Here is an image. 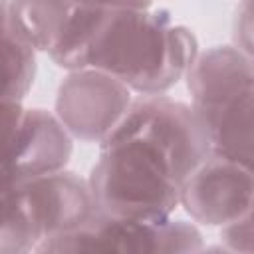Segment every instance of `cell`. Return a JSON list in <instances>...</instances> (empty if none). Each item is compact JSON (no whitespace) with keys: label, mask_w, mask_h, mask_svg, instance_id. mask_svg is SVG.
I'll use <instances>...</instances> for the list:
<instances>
[{"label":"cell","mask_w":254,"mask_h":254,"mask_svg":"<svg viewBox=\"0 0 254 254\" xmlns=\"http://www.w3.org/2000/svg\"><path fill=\"white\" fill-rule=\"evenodd\" d=\"M36 250V236L28 218L22 181L0 167V254Z\"/></svg>","instance_id":"cell-12"},{"label":"cell","mask_w":254,"mask_h":254,"mask_svg":"<svg viewBox=\"0 0 254 254\" xmlns=\"http://www.w3.org/2000/svg\"><path fill=\"white\" fill-rule=\"evenodd\" d=\"M8 24V0H0V26Z\"/></svg>","instance_id":"cell-17"},{"label":"cell","mask_w":254,"mask_h":254,"mask_svg":"<svg viewBox=\"0 0 254 254\" xmlns=\"http://www.w3.org/2000/svg\"><path fill=\"white\" fill-rule=\"evenodd\" d=\"M111 133L141 137L171 161L181 183L208 157L210 145L192 107L163 93L131 99Z\"/></svg>","instance_id":"cell-5"},{"label":"cell","mask_w":254,"mask_h":254,"mask_svg":"<svg viewBox=\"0 0 254 254\" xmlns=\"http://www.w3.org/2000/svg\"><path fill=\"white\" fill-rule=\"evenodd\" d=\"M252 212L220 226V242L230 252L250 254L252 252Z\"/></svg>","instance_id":"cell-15"},{"label":"cell","mask_w":254,"mask_h":254,"mask_svg":"<svg viewBox=\"0 0 254 254\" xmlns=\"http://www.w3.org/2000/svg\"><path fill=\"white\" fill-rule=\"evenodd\" d=\"M22 101H0V167L6 169L24 117Z\"/></svg>","instance_id":"cell-14"},{"label":"cell","mask_w":254,"mask_h":254,"mask_svg":"<svg viewBox=\"0 0 254 254\" xmlns=\"http://www.w3.org/2000/svg\"><path fill=\"white\" fill-rule=\"evenodd\" d=\"M190 107L200 121L210 153L252 165L254 64L234 46L198 52L185 73Z\"/></svg>","instance_id":"cell-3"},{"label":"cell","mask_w":254,"mask_h":254,"mask_svg":"<svg viewBox=\"0 0 254 254\" xmlns=\"http://www.w3.org/2000/svg\"><path fill=\"white\" fill-rule=\"evenodd\" d=\"M131 99V89L113 75L93 67L71 69L58 87L54 115L73 139L101 143Z\"/></svg>","instance_id":"cell-6"},{"label":"cell","mask_w":254,"mask_h":254,"mask_svg":"<svg viewBox=\"0 0 254 254\" xmlns=\"http://www.w3.org/2000/svg\"><path fill=\"white\" fill-rule=\"evenodd\" d=\"M73 0H8V26L36 52H50Z\"/></svg>","instance_id":"cell-10"},{"label":"cell","mask_w":254,"mask_h":254,"mask_svg":"<svg viewBox=\"0 0 254 254\" xmlns=\"http://www.w3.org/2000/svg\"><path fill=\"white\" fill-rule=\"evenodd\" d=\"M198 54L194 34L159 10H107L83 67L105 71L139 95H157L185 77Z\"/></svg>","instance_id":"cell-1"},{"label":"cell","mask_w":254,"mask_h":254,"mask_svg":"<svg viewBox=\"0 0 254 254\" xmlns=\"http://www.w3.org/2000/svg\"><path fill=\"white\" fill-rule=\"evenodd\" d=\"M87 183L99 214L129 220L171 216L183 185L163 151L141 137L119 133L99 143Z\"/></svg>","instance_id":"cell-2"},{"label":"cell","mask_w":254,"mask_h":254,"mask_svg":"<svg viewBox=\"0 0 254 254\" xmlns=\"http://www.w3.org/2000/svg\"><path fill=\"white\" fill-rule=\"evenodd\" d=\"M22 192L36 236V248L87 226L97 216L87 179L67 169L22 181Z\"/></svg>","instance_id":"cell-8"},{"label":"cell","mask_w":254,"mask_h":254,"mask_svg":"<svg viewBox=\"0 0 254 254\" xmlns=\"http://www.w3.org/2000/svg\"><path fill=\"white\" fill-rule=\"evenodd\" d=\"M252 165L208 153L181 185L179 206L194 222L220 228L252 212Z\"/></svg>","instance_id":"cell-7"},{"label":"cell","mask_w":254,"mask_h":254,"mask_svg":"<svg viewBox=\"0 0 254 254\" xmlns=\"http://www.w3.org/2000/svg\"><path fill=\"white\" fill-rule=\"evenodd\" d=\"M200 230L173 216L129 220L99 214L83 228L44 242L36 252H119V254H177L200 252Z\"/></svg>","instance_id":"cell-4"},{"label":"cell","mask_w":254,"mask_h":254,"mask_svg":"<svg viewBox=\"0 0 254 254\" xmlns=\"http://www.w3.org/2000/svg\"><path fill=\"white\" fill-rule=\"evenodd\" d=\"M36 75V50L0 26V101H22Z\"/></svg>","instance_id":"cell-13"},{"label":"cell","mask_w":254,"mask_h":254,"mask_svg":"<svg viewBox=\"0 0 254 254\" xmlns=\"http://www.w3.org/2000/svg\"><path fill=\"white\" fill-rule=\"evenodd\" d=\"M85 2L109 10H147L153 4V0H85Z\"/></svg>","instance_id":"cell-16"},{"label":"cell","mask_w":254,"mask_h":254,"mask_svg":"<svg viewBox=\"0 0 254 254\" xmlns=\"http://www.w3.org/2000/svg\"><path fill=\"white\" fill-rule=\"evenodd\" d=\"M73 153V137L60 119L40 107H26L6 171L18 181L65 169Z\"/></svg>","instance_id":"cell-9"},{"label":"cell","mask_w":254,"mask_h":254,"mask_svg":"<svg viewBox=\"0 0 254 254\" xmlns=\"http://www.w3.org/2000/svg\"><path fill=\"white\" fill-rule=\"evenodd\" d=\"M107 10L109 8H101L85 0H73L58 38L48 52L58 67H64L67 71L83 67L85 54L105 20Z\"/></svg>","instance_id":"cell-11"}]
</instances>
